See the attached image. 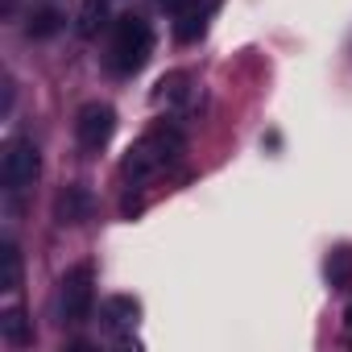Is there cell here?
<instances>
[{
  "mask_svg": "<svg viewBox=\"0 0 352 352\" xmlns=\"http://www.w3.org/2000/svg\"><path fill=\"white\" fill-rule=\"evenodd\" d=\"M179 153H183V137H179V133H174V129H153V133H145L141 141L129 145V153H124V174H129L133 183H141V179H149V174L166 170Z\"/></svg>",
  "mask_w": 352,
  "mask_h": 352,
  "instance_id": "1",
  "label": "cell"
},
{
  "mask_svg": "<svg viewBox=\"0 0 352 352\" xmlns=\"http://www.w3.org/2000/svg\"><path fill=\"white\" fill-rule=\"evenodd\" d=\"M149 50H153L149 25H145L141 17H133V13L116 17V25H112V46H108V67H112L116 75H133V71L145 67Z\"/></svg>",
  "mask_w": 352,
  "mask_h": 352,
  "instance_id": "2",
  "label": "cell"
},
{
  "mask_svg": "<svg viewBox=\"0 0 352 352\" xmlns=\"http://www.w3.org/2000/svg\"><path fill=\"white\" fill-rule=\"evenodd\" d=\"M91 302H96V270L87 261H79L58 282V315H63V323H83L91 315Z\"/></svg>",
  "mask_w": 352,
  "mask_h": 352,
  "instance_id": "3",
  "label": "cell"
},
{
  "mask_svg": "<svg viewBox=\"0 0 352 352\" xmlns=\"http://www.w3.org/2000/svg\"><path fill=\"white\" fill-rule=\"evenodd\" d=\"M38 174H42V153L30 137H13L5 145V153H0V183H5V191H25L38 183Z\"/></svg>",
  "mask_w": 352,
  "mask_h": 352,
  "instance_id": "4",
  "label": "cell"
},
{
  "mask_svg": "<svg viewBox=\"0 0 352 352\" xmlns=\"http://www.w3.org/2000/svg\"><path fill=\"white\" fill-rule=\"evenodd\" d=\"M112 133H116V112H112L108 104L91 100V104L79 108V116H75V137H79L83 149H104V145L112 141Z\"/></svg>",
  "mask_w": 352,
  "mask_h": 352,
  "instance_id": "5",
  "label": "cell"
},
{
  "mask_svg": "<svg viewBox=\"0 0 352 352\" xmlns=\"http://www.w3.org/2000/svg\"><path fill=\"white\" fill-rule=\"evenodd\" d=\"M137 319H141V302H137V298H129V294H116V298H108V302L100 307V323H104L112 336L133 331V327H137Z\"/></svg>",
  "mask_w": 352,
  "mask_h": 352,
  "instance_id": "6",
  "label": "cell"
},
{
  "mask_svg": "<svg viewBox=\"0 0 352 352\" xmlns=\"http://www.w3.org/2000/svg\"><path fill=\"white\" fill-rule=\"evenodd\" d=\"M212 9H216V0H195V5H187V9L179 13V21H174V38H179V42H195V38H204Z\"/></svg>",
  "mask_w": 352,
  "mask_h": 352,
  "instance_id": "7",
  "label": "cell"
},
{
  "mask_svg": "<svg viewBox=\"0 0 352 352\" xmlns=\"http://www.w3.org/2000/svg\"><path fill=\"white\" fill-rule=\"evenodd\" d=\"M87 212H91V199H87L83 187H67V191L58 195V204H54L58 224H79V220H87Z\"/></svg>",
  "mask_w": 352,
  "mask_h": 352,
  "instance_id": "8",
  "label": "cell"
},
{
  "mask_svg": "<svg viewBox=\"0 0 352 352\" xmlns=\"http://www.w3.org/2000/svg\"><path fill=\"white\" fill-rule=\"evenodd\" d=\"M108 25V0H83L79 17H75V34L79 38H96Z\"/></svg>",
  "mask_w": 352,
  "mask_h": 352,
  "instance_id": "9",
  "label": "cell"
},
{
  "mask_svg": "<svg viewBox=\"0 0 352 352\" xmlns=\"http://www.w3.org/2000/svg\"><path fill=\"white\" fill-rule=\"evenodd\" d=\"M0 336H5L9 344H30L34 340V327H30V319H25L21 307H9L5 315H0Z\"/></svg>",
  "mask_w": 352,
  "mask_h": 352,
  "instance_id": "10",
  "label": "cell"
},
{
  "mask_svg": "<svg viewBox=\"0 0 352 352\" xmlns=\"http://www.w3.org/2000/svg\"><path fill=\"white\" fill-rule=\"evenodd\" d=\"M21 286V253L13 241L0 245V290H17Z\"/></svg>",
  "mask_w": 352,
  "mask_h": 352,
  "instance_id": "11",
  "label": "cell"
},
{
  "mask_svg": "<svg viewBox=\"0 0 352 352\" xmlns=\"http://www.w3.org/2000/svg\"><path fill=\"white\" fill-rule=\"evenodd\" d=\"M327 278H331L336 290H348V286H352V249H336V253H331Z\"/></svg>",
  "mask_w": 352,
  "mask_h": 352,
  "instance_id": "12",
  "label": "cell"
},
{
  "mask_svg": "<svg viewBox=\"0 0 352 352\" xmlns=\"http://www.w3.org/2000/svg\"><path fill=\"white\" fill-rule=\"evenodd\" d=\"M58 30H63V13H58V9H38V13L30 17V25H25L30 38H50V34H58Z\"/></svg>",
  "mask_w": 352,
  "mask_h": 352,
  "instance_id": "13",
  "label": "cell"
},
{
  "mask_svg": "<svg viewBox=\"0 0 352 352\" xmlns=\"http://www.w3.org/2000/svg\"><path fill=\"white\" fill-rule=\"evenodd\" d=\"M157 5H162V9H170V13H183L187 5H195V0H157Z\"/></svg>",
  "mask_w": 352,
  "mask_h": 352,
  "instance_id": "14",
  "label": "cell"
},
{
  "mask_svg": "<svg viewBox=\"0 0 352 352\" xmlns=\"http://www.w3.org/2000/svg\"><path fill=\"white\" fill-rule=\"evenodd\" d=\"M344 319H348V331H352V307H348V315H344Z\"/></svg>",
  "mask_w": 352,
  "mask_h": 352,
  "instance_id": "15",
  "label": "cell"
}]
</instances>
